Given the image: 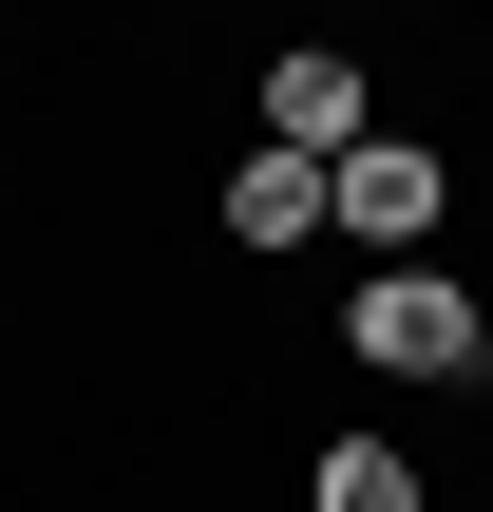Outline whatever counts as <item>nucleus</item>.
I'll use <instances>...</instances> for the list:
<instances>
[{
    "mask_svg": "<svg viewBox=\"0 0 493 512\" xmlns=\"http://www.w3.org/2000/svg\"><path fill=\"white\" fill-rule=\"evenodd\" d=\"M342 361L456 399V380H493V304L456 285V266H361V285H342Z\"/></svg>",
    "mask_w": 493,
    "mask_h": 512,
    "instance_id": "obj_1",
    "label": "nucleus"
},
{
    "mask_svg": "<svg viewBox=\"0 0 493 512\" xmlns=\"http://www.w3.org/2000/svg\"><path fill=\"white\" fill-rule=\"evenodd\" d=\"M323 190H342V247H361V266H437V209H456V171H437L418 133H380V152H342Z\"/></svg>",
    "mask_w": 493,
    "mask_h": 512,
    "instance_id": "obj_2",
    "label": "nucleus"
},
{
    "mask_svg": "<svg viewBox=\"0 0 493 512\" xmlns=\"http://www.w3.org/2000/svg\"><path fill=\"white\" fill-rule=\"evenodd\" d=\"M266 152H304V171L380 152V76H361V57H323V38H285V57H266Z\"/></svg>",
    "mask_w": 493,
    "mask_h": 512,
    "instance_id": "obj_3",
    "label": "nucleus"
},
{
    "mask_svg": "<svg viewBox=\"0 0 493 512\" xmlns=\"http://www.w3.org/2000/svg\"><path fill=\"white\" fill-rule=\"evenodd\" d=\"M209 228H228V247H266V266H285V247H323V228H342V190H323V171H304V152H247V171H228V209H209Z\"/></svg>",
    "mask_w": 493,
    "mask_h": 512,
    "instance_id": "obj_4",
    "label": "nucleus"
},
{
    "mask_svg": "<svg viewBox=\"0 0 493 512\" xmlns=\"http://www.w3.org/2000/svg\"><path fill=\"white\" fill-rule=\"evenodd\" d=\"M304 512H437V475H418L399 437H323V475H304Z\"/></svg>",
    "mask_w": 493,
    "mask_h": 512,
    "instance_id": "obj_5",
    "label": "nucleus"
}]
</instances>
